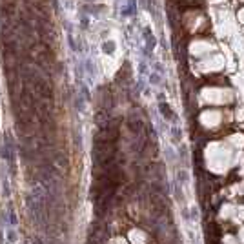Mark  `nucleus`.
<instances>
[{
    "instance_id": "nucleus-1",
    "label": "nucleus",
    "mask_w": 244,
    "mask_h": 244,
    "mask_svg": "<svg viewBox=\"0 0 244 244\" xmlns=\"http://www.w3.org/2000/svg\"><path fill=\"white\" fill-rule=\"evenodd\" d=\"M161 113H162V117H166L168 120H171L173 119V113H171V109H169V106L168 104H161Z\"/></svg>"
},
{
    "instance_id": "nucleus-2",
    "label": "nucleus",
    "mask_w": 244,
    "mask_h": 244,
    "mask_svg": "<svg viewBox=\"0 0 244 244\" xmlns=\"http://www.w3.org/2000/svg\"><path fill=\"white\" fill-rule=\"evenodd\" d=\"M102 51H104V53H113V51H115V42H104V44H102Z\"/></svg>"
},
{
    "instance_id": "nucleus-3",
    "label": "nucleus",
    "mask_w": 244,
    "mask_h": 244,
    "mask_svg": "<svg viewBox=\"0 0 244 244\" xmlns=\"http://www.w3.org/2000/svg\"><path fill=\"white\" fill-rule=\"evenodd\" d=\"M89 2H93V0H89Z\"/></svg>"
}]
</instances>
